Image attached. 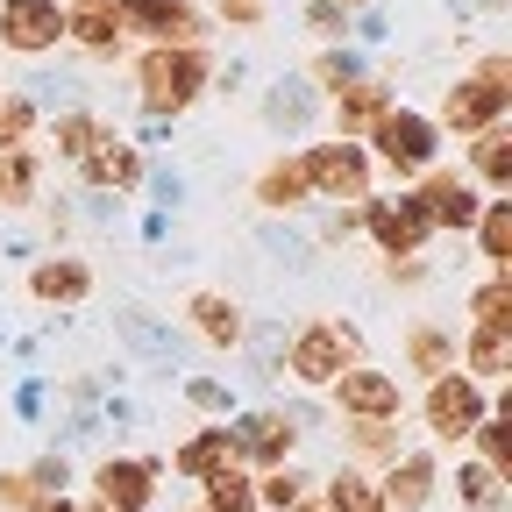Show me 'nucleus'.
Segmentation results:
<instances>
[{"label":"nucleus","mask_w":512,"mask_h":512,"mask_svg":"<svg viewBox=\"0 0 512 512\" xmlns=\"http://www.w3.org/2000/svg\"><path fill=\"white\" fill-rule=\"evenodd\" d=\"M136 79H143V107L150 114H185L192 100H200V86H207V50L200 43H157L136 64Z\"/></svg>","instance_id":"obj_1"},{"label":"nucleus","mask_w":512,"mask_h":512,"mask_svg":"<svg viewBox=\"0 0 512 512\" xmlns=\"http://www.w3.org/2000/svg\"><path fill=\"white\" fill-rule=\"evenodd\" d=\"M370 143H377V164L384 171H399V178H427L434 157H441V128L413 107H384L370 121Z\"/></svg>","instance_id":"obj_2"},{"label":"nucleus","mask_w":512,"mask_h":512,"mask_svg":"<svg viewBox=\"0 0 512 512\" xmlns=\"http://www.w3.org/2000/svg\"><path fill=\"white\" fill-rule=\"evenodd\" d=\"M512 100V57H484L477 64V79H456L441 100V121L448 128H463V136H477V128H491Z\"/></svg>","instance_id":"obj_3"},{"label":"nucleus","mask_w":512,"mask_h":512,"mask_svg":"<svg viewBox=\"0 0 512 512\" xmlns=\"http://www.w3.org/2000/svg\"><path fill=\"white\" fill-rule=\"evenodd\" d=\"M299 171H306V192H313V200H370V150L349 143V136L313 143V150L299 157Z\"/></svg>","instance_id":"obj_4"},{"label":"nucleus","mask_w":512,"mask_h":512,"mask_svg":"<svg viewBox=\"0 0 512 512\" xmlns=\"http://www.w3.org/2000/svg\"><path fill=\"white\" fill-rule=\"evenodd\" d=\"M356 328L349 320H313V328H299V342H292V377L299 384H335L349 363H356Z\"/></svg>","instance_id":"obj_5"},{"label":"nucleus","mask_w":512,"mask_h":512,"mask_svg":"<svg viewBox=\"0 0 512 512\" xmlns=\"http://www.w3.org/2000/svg\"><path fill=\"white\" fill-rule=\"evenodd\" d=\"M484 413H491V406H484V384H477V377L441 370V377L427 384V427H434V441H470V427H477Z\"/></svg>","instance_id":"obj_6"},{"label":"nucleus","mask_w":512,"mask_h":512,"mask_svg":"<svg viewBox=\"0 0 512 512\" xmlns=\"http://www.w3.org/2000/svg\"><path fill=\"white\" fill-rule=\"evenodd\" d=\"M57 36H64L57 0H0V50L43 57V50H57Z\"/></svg>","instance_id":"obj_7"},{"label":"nucleus","mask_w":512,"mask_h":512,"mask_svg":"<svg viewBox=\"0 0 512 512\" xmlns=\"http://www.w3.org/2000/svg\"><path fill=\"white\" fill-rule=\"evenodd\" d=\"M413 207L427 214V228H477V214H484V200H477V185L470 178H456V171H427V185L413 192Z\"/></svg>","instance_id":"obj_8"},{"label":"nucleus","mask_w":512,"mask_h":512,"mask_svg":"<svg viewBox=\"0 0 512 512\" xmlns=\"http://www.w3.org/2000/svg\"><path fill=\"white\" fill-rule=\"evenodd\" d=\"M335 399H342L349 420H399V406H406L399 377H392V370H363V363H349V370L335 377Z\"/></svg>","instance_id":"obj_9"},{"label":"nucleus","mask_w":512,"mask_h":512,"mask_svg":"<svg viewBox=\"0 0 512 512\" xmlns=\"http://www.w3.org/2000/svg\"><path fill=\"white\" fill-rule=\"evenodd\" d=\"M121 29L136 36H157V43H200V15H192V0H114Z\"/></svg>","instance_id":"obj_10"},{"label":"nucleus","mask_w":512,"mask_h":512,"mask_svg":"<svg viewBox=\"0 0 512 512\" xmlns=\"http://www.w3.org/2000/svg\"><path fill=\"white\" fill-rule=\"evenodd\" d=\"M356 221L377 235V249H384V256H413V249L434 235V228H427V214H420L413 200H370Z\"/></svg>","instance_id":"obj_11"},{"label":"nucleus","mask_w":512,"mask_h":512,"mask_svg":"<svg viewBox=\"0 0 512 512\" xmlns=\"http://www.w3.org/2000/svg\"><path fill=\"white\" fill-rule=\"evenodd\" d=\"M93 491H100V505L107 512H143L150 505V491H157V463H100L93 470Z\"/></svg>","instance_id":"obj_12"},{"label":"nucleus","mask_w":512,"mask_h":512,"mask_svg":"<svg viewBox=\"0 0 512 512\" xmlns=\"http://www.w3.org/2000/svg\"><path fill=\"white\" fill-rule=\"evenodd\" d=\"M79 164H86V178H93L100 192H128V185L143 178V157H136V143H121L114 128H100V136H93V150H86Z\"/></svg>","instance_id":"obj_13"},{"label":"nucleus","mask_w":512,"mask_h":512,"mask_svg":"<svg viewBox=\"0 0 512 512\" xmlns=\"http://www.w3.org/2000/svg\"><path fill=\"white\" fill-rule=\"evenodd\" d=\"M377 498H384V512H420L434 498V456H399L392 470H384Z\"/></svg>","instance_id":"obj_14"},{"label":"nucleus","mask_w":512,"mask_h":512,"mask_svg":"<svg viewBox=\"0 0 512 512\" xmlns=\"http://www.w3.org/2000/svg\"><path fill=\"white\" fill-rule=\"evenodd\" d=\"M228 441H235V456H256V463H285V456H292V420H285V413H249V420H242Z\"/></svg>","instance_id":"obj_15"},{"label":"nucleus","mask_w":512,"mask_h":512,"mask_svg":"<svg viewBox=\"0 0 512 512\" xmlns=\"http://www.w3.org/2000/svg\"><path fill=\"white\" fill-rule=\"evenodd\" d=\"M29 292H36L43 306H72V299H86V292H93V271L79 264V256H57V264H36Z\"/></svg>","instance_id":"obj_16"},{"label":"nucleus","mask_w":512,"mask_h":512,"mask_svg":"<svg viewBox=\"0 0 512 512\" xmlns=\"http://www.w3.org/2000/svg\"><path fill=\"white\" fill-rule=\"evenodd\" d=\"M384 107H392V93H384L377 79H349L335 86V121H342V136H356V128H370Z\"/></svg>","instance_id":"obj_17"},{"label":"nucleus","mask_w":512,"mask_h":512,"mask_svg":"<svg viewBox=\"0 0 512 512\" xmlns=\"http://www.w3.org/2000/svg\"><path fill=\"white\" fill-rule=\"evenodd\" d=\"M470 171H477L491 192H505V185H512V136H505V121L477 128V143H470Z\"/></svg>","instance_id":"obj_18"},{"label":"nucleus","mask_w":512,"mask_h":512,"mask_svg":"<svg viewBox=\"0 0 512 512\" xmlns=\"http://www.w3.org/2000/svg\"><path fill=\"white\" fill-rule=\"evenodd\" d=\"M171 463H178V477H214V470L235 463V441H228V427H207V434H192Z\"/></svg>","instance_id":"obj_19"},{"label":"nucleus","mask_w":512,"mask_h":512,"mask_svg":"<svg viewBox=\"0 0 512 512\" xmlns=\"http://www.w3.org/2000/svg\"><path fill=\"white\" fill-rule=\"evenodd\" d=\"M192 328H200L207 342H221V349H235L242 342V306L221 299V292H200V299H192Z\"/></svg>","instance_id":"obj_20"},{"label":"nucleus","mask_w":512,"mask_h":512,"mask_svg":"<svg viewBox=\"0 0 512 512\" xmlns=\"http://www.w3.org/2000/svg\"><path fill=\"white\" fill-rule=\"evenodd\" d=\"M463 356H470V377L477 384H498L512 370V335L505 328H470V349Z\"/></svg>","instance_id":"obj_21"},{"label":"nucleus","mask_w":512,"mask_h":512,"mask_svg":"<svg viewBox=\"0 0 512 512\" xmlns=\"http://www.w3.org/2000/svg\"><path fill=\"white\" fill-rule=\"evenodd\" d=\"M256 200H264V207H299V200H313V192H306V171H299V157H278L264 178H256Z\"/></svg>","instance_id":"obj_22"},{"label":"nucleus","mask_w":512,"mask_h":512,"mask_svg":"<svg viewBox=\"0 0 512 512\" xmlns=\"http://www.w3.org/2000/svg\"><path fill=\"white\" fill-rule=\"evenodd\" d=\"M477 242H484V264H491V271L512 264V207H505V200H484V214H477Z\"/></svg>","instance_id":"obj_23"},{"label":"nucleus","mask_w":512,"mask_h":512,"mask_svg":"<svg viewBox=\"0 0 512 512\" xmlns=\"http://www.w3.org/2000/svg\"><path fill=\"white\" fill-rule=\"evenodd\" d=\"M406 363H413V370H427V377H441V370H456V342L420 320V328L406 335Z\"/></svg>","instance_id":"obj_24"},{"label":"nucleus","mask_w":512,"mask_h":512,"mask_svg":"<svg viewBox=\"0 0 512 512\" xmlns=\"http://www.w3.org/2000/svg\"><path fill=\"white\" fill-rule=\"evenodd\" d=\"M207 484V512H256V484L228 463V470H214V477H200Z\"/></svg>","instance_id":"obj_25"},{"label":"nucleus","mask_w":512,"mask_h":512,"mask_svg":"<svg viewBox=\"0 0 512 512\" xmlns=\"http://www.w3.org/2000/svg\"><path fill=\"white\" fill-rule=\"evenodd\" d=\"M328 512H384V498L363 470H342V477H328Z\"/></svg>","instance_id":"obj_26"},{"label":"nucleus","mask_w":512,"mask_h":512,"mask_svg":"<svg viewBox=\"0 0 512 512\" xmlns=\"http://www.w3.org/2000/svg\"><path fill=\"white\" fill-rule=\"evenodd\" d=\"M36 192V157L29 150H0V207H22Z\"/></svg>","instance_id":"obj_27"},{"label":"nucleus","mask_w":512,"mask_h":512,"mask_svg":"<svg viewBox=\"0 0 512 512\" xmlns=\"http://www.w3.org/2000/svg\"><path fill=\"white\" fill-rule=\"evenodd\" d=\"M470 313H477V328H505V335H512V278L491 271V285L470 299Z\"/></svg>","instance_id":"obj_28"},{"label":"nucleus","mask_w":512,"mask_h":512,"mask_svg":"<svg viewBox=\"0 0 512 512\" xmlns=\"http://www.w3.org/2000/svg\"><path fill=\"white\" fill-rule=\"evenodd\" d=\"M456 491H463L470 512H498V470L491 463H463L456 470Z\"/></svg>","instance_id":"obj_29"},{"label":"nucleus","mask_w":512,"mask_h":512,"mask_svg":"<svg viewBox=\"0 0 512 512\" xmlns=\"http://www.w3.org/2000/svg\"><path fill=\"white\" fill-rule=\"evenodd\" d=\"M29 128H36V107L22 93H0V150H22Z\"/></svg>","instance_id":"obj_30"},{"label":"nucleus","mask_w":512,"mask_h":512,"mask_svg":"<svg viewBox=\"0 0 512 512\" xmlns=\"http://www.w3.org/2000/svg\"><path fill=\"white\" fill-rule=\"evenodd\" d=\"M100 136V121L93 114H57V157H86Z\"/></svg>","instance_id":"obj_31"},{"label":"nucleus","mask_w":512,"mask_h":512,"mask_svg":"<svg viewBox=\"0 0 512 512\" xmlns=\"http://www.w3.org/2000/svg\"><path fill=\"white\" fill-rule=\"evenodd\" d=\"M470 434H477V448H484V463L505 477V470H512V441H505V420H498V413H484Z\"/></svg>","instance_id":"obj_32"},{"label":"nucleus","mask_w":512,"mask_h":512,"mask_svg":"<svg viewBox=\"0 0 512 512\" xmlns=\"http://www.w3.org/2000/svg\"><path fill=\"white\" fill-rule=\"evenodd\" d=\"M299 498H306V477H292V470H271V477H264V505H271V512H292Z\"/></svg>","instance_id":"obj_33"},{"label":"nucleus","mask_w":512,"mask_h":512,"mask_svg":"<svg viewBox=\"0 0 512 512\" xmlns=\"http://www.w3.org/2000/svg\"><path fill=\"white\" fill-rule=\"evenodd\" d=\"M306 29H313V36H342V29H349L342 0H313V8H306Z\"/></svg>","instance_id":"obj_34"},{"label":"nucleus","mask_w":512,"mask_h":512,"mask_svg":"<svg viewBox=\"0 0 512 512\" xmlns=\"http://www.w3.org/2000/svg\"><path fill=\"white\" fill-rule=\"evenodd\" d=\"M221 22H235V29H256V22H264V0H221Z\"/></svg>","instance_id":"obj_35"},{"label":"nucleus","mask_w":512,"mask_h":512,"mask_svg":"<svg viewBox=\"0 0 512 512\" xmlns=\"http://www.w3.org/2000/svg\"><path fill=\"white\" fill-rule=\"evenodd\" d=\"M356 448H363V456H384V448H392V434H384V420H356Z\"/></svg>","instance_id":"obj_36"},{"label":"nucleus","mask_w":512,"mask_h":512,"mask_svg":"<svg viewBox=\"0 0 512 512\" xmlns=\"http://www.w3.org/2000/svg\"><path fill=\"white\" fill-rule=\"evenodd\" d=\"M29 498H36V484H29L22 470H15V477H0V505H29Z\"/></svg>","instance_id":"obj_37"},{"label":"nucleus","mask_w":512,"mask_h":512,"mask_svg":"<svg viewBox=\"0 0 512 512\" xmlns=\"http://www.w3.org/2000/svg\"><path fill=\"white\" fill-rule=\"evenodd\" d=\"M22 512H72V505H64V491H36Z\"/></svg>","instance_id":"obj_38"},{"label":"nucleus","mask_w":512,"mask_h":512,"mask_svg":"<svg viewBox=\"0 0 512 512\" xmlns=\"http://www.w3.org/2000/svg\"><path fill=\"white\" fill-rule=\"evenodd\" d=\"M93 512H107V505H93Z\"/></svg>","instance_id":"obj_39"}]
</instances>
